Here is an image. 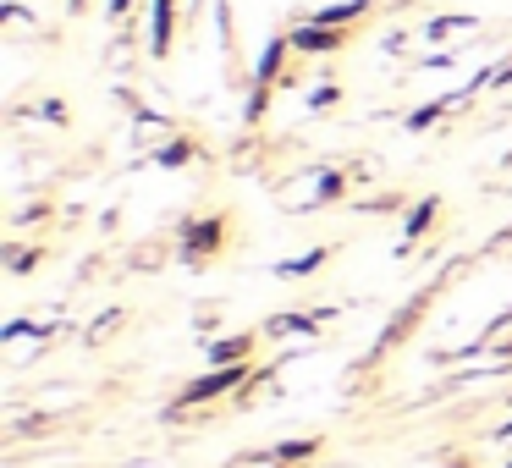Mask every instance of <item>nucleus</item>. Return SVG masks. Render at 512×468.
<instances>
[{"mask_svg":"<svg viewBox=\"0 0 512 468\" xmlns=\"http://www.w3.org/2000/svg\"><path fill=\"white\" fill-rule=\"evenodd\" d=\"M320 265H325V248H314V254H303V259H287V265H281V276L298 281V276H314Z\"/></svg>","mask_w":512,"mask_h":468,"instance_id":"14","label":"nucleus"},{"mask_svg":"<svg viewBox=\"0 0 512 468\" xmlns=\"http://www.w3.org/2000/svg\"><path fill=\"white\" fill-rule=\"evenodd\" d=\"M474 34H485V17H474V12H435L430 23H424V39H435V45L474 39Z\"/></svg>","mask_w":512,"mask_h":468,"instance_id":"5","label":"nucleus"},{"mask_svg":"<svg viewBox=\"0 0 512 468\" xmlns=\"http://www.w3.org/2000/svg\"><path fill=\"white\" fill-rule=\"evenodd\" d=\"M254 375L248 364H226V369H210V375H199L188 391L177 397V413H188V408H199V402H215V397H226V391H237L243 380Z\"/></svg>","mask_w":512,"mask_h":468,"instance_id":"2","label":"nucleus"},{"mask_svg":"<svg viewBox=\"0 0 512 468\" xmlns=\"http://www.w3.org/2000/svg\"><path fill=\"white\" fill-rule=\"evenodd\" d=\"M369 12H375V0H336V6H320V12H303V23H325V28H347L353 34Z\"/></svg>","mask_w":512,"mask_h":468,"instance_id":"6","label":"nucleus"},{"mask_svg":"<svg viewBox=\"0 0 512 468\" xmlns=\"http://www.w3.org/2000/svg\"><path fill=\"white\" fill-rule=\"evenodd\" d=\"M17 116H39V122H50V127H67V105H61V100L28 105V111H17Z\"/></svg>","mask_w":512,"mask_h":468,"instance_id":"15","label":"nucleus"},{"mask_svg":"<svg viewBox=\"0 0 512 468\" xmlns=\"http://www.w3.org/2000/svg\"><path fill=\"white\" fill-rule=\"evenodd\" d=\"M507 468H512V463H507Z\"/></svg>","mask_w":512,"mask_h":468,"instance_id":"20","label":"nucleus"},{"mask_svg":"<svg viewBox=\"0 0 512 468\" xmlns=\"http://www.w3.org/2000/svg\"><path fill=\"white\" fill-rule=\"evenodd\" d=\"M479 347H512V314H501V320L479 336Z\"/></svg>","mask_w":512,"mask_h":468,"instance_id":"16","label":"nucleus"},{"mask_svg":"<svg viewBox=\"0 0 512 468\" xmlns=\"http://www.w3.org/2000/svg\"><path fill=\"white\" fill-rule=\"evenodd\" d=\"M270 468H287V463H270Z\"/></svg>","mask_w":512,"mask_h":468,"instance_id":"19","label":"nucleus"},{"mask_svg":"<svg viewBox=\"0 0 512 468\" xmlns=\"http://www.w3.org/2000/svg\"><path fill=\"white\" fill-rule=\"evenodd\" d=\"M314 452H320V441L309 435V441H281L276 452H265V457H270V463H287L292 468V463H303V457H314Z\"/></svg>","mask_w":512,"mask_h":468,"instance_id":"11","label":"nucleus"},{"mask_svg":"<svg viewBox=\"0 0 512 468\" xmlns=\"http://www.w3.org/2000/svg\"><path fill=\"white\" fill-rule=\"evenodd\" d=\"M177 45V0H149V56L166 61Z\"/></svg>","mask_w":512,"mask_h":468,"instance_id":"4","label":"nucleus"},{"mask_svg":"<svg viewBox=\"0 0 512 468\" xmlns=\"http://www.w3.org/2000/svg\"><path fill=\"white\" fill-rule=\"evenodd\" d=\"M287 39H292V56L309 61V56H336L353 34H347V28H325V23H298Z\"/></svg>","mask_w":512,"mask_h":468,"instance_id":"3","label":"nucleus"},{"mask_svg":"<svg viewBox=\"0 0 512 468\" xmlns=\"http://www.w3.org/2000/svg\"><path fill=\"white\" fill-rule=\"evenodd\" d=\"M452 105H463V94H457V100H430V105H419V111L408 116V127H413V133H424V127H435L446 111H452Z\"/></svg>","mask_w":512,"mask_h":468,"instance_id":"10","label":"nucleus"},{"mask_svg":"<svg viewBox=\"0 0 512 468\" xmlns=\"http://www.w3.org/2000/svg\"><path fill=\"white\" fill-rule=\"evenodd\" d=\"M430 221H435V199L413 204V215H408V226H402V237H408V243H419V237L430 232Z\"/></svg>","mask_w":512,"mask_h":468,"instance_id":"13","label":"nucleus"},{"mask_svg":"<svg viewBox=\"0 0 512 468\" xmlns=\"http://www.w3.org/2000/svg\"><path fill=\"white\" fill-rule=\"evenodd\" d=\"M226 248V215H204V221H188L177 232V254L188 259V265H204L210 254H221Z\"/></svg>","mask_w":512,"mask_h":468,"instance_id":"1","label":"nucleus"},{"mask_svg":"<svg viewBox=\"0 0 512 468\" xmlns=\"http://www.w3.org/2000/svg\"><path fill=\"white\" fill-rule=\"evenodd\" d=\"M325 314H276V320L265 325V336H314L320 331Z\"/></svg>","mask_w":512,"mask_h":468,"instance_id":"9","label":"nucleus"},{"mask_svg":"<svg viewBox=\"0 0 512 468\" xmlns=\"http://www.w3.org/2000/svg\"><path fill=\"white\" fill-rule=\"evenodd\" d=\"M287 61H298V56H292V39L287 34L270 39V45L259 50V61H254V83H259V89H276L281 72H287Z\"/></svg>","mask_w":512,"mask_h":468,"instance_id":"7","label":"nucleus"},{"mask_svg":"<svg viewBox=\"0 0 512 468\" xmlns=\"http://www.w3.org/2000/svg\"><path fill=\"white\" fill-rule=\"evenodd\" d=\"M254 342H259V336H226V342H215V347H210V364H215V369H226V364H248V358H254Z\"/></svg>","mask_w":512,"mask_h":468,"instance_id":"8","label":"nucleus"},{"mask_svg":"<svg viewBox=\"0 0 512 468\" xmlns=\"http://www.w3.org/2000/svg\"><path fill=\"white\" fill-rule=\"evenodd\" d=\"M155 160H160V166H188V160H199V144H193V138H182V133H177V138H171V144L160 149Z\"/></svg>","mask_w":512,"mask_h":468,"instance_id":"12","label":"nucleus"},{"mask_svg":"<svg viewBox=\"0 0 512 468\" xmlns=\"http://www.w3.org/2000/svg\"><path fill=\"white\" fill-rule=\"evenodd\" d=\"M336 100H342V94H336L331 83H325V89H314V94H309V111H320V116H325V111H336Z\"/></svg>","mask_w":512,"mask_h":468,"instance_id":"18","label":"nucleus"},{"mask_svg":"<svg viewBox=\"0 0 512 468\" xmlns=\"http://www.w3.org/2000/svg\"><path fill=\"white\" fill-rule=\"evenodd\" d=\"M133 17H138V0H111V28H116V34H127Z\"/></svg>","mask_w":512,"mask_h":468,"instance_id":"17","label":"nucleus"}]
</instances>
